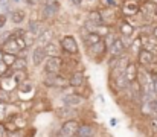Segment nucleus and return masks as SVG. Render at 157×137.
<instances>
[{"label": "nucleus", "mask_w": 157, "mask_h": 137, "mask_svg": "<svg viewBox=\"0 0 157 137\" xmlns=\"http://www.w3.org/2000/svg\"><path fill=\"white\" fill-rule=\"evenodd\" d=\"M110 82L116 89V91H125L128 89V84H130L127 81L125 72L124 70H119L116 67H111L110 69Z\"/></svg>", "instance_id": "obj_1"}, {"label": "nucleus", "mask_w": 157, "mask_h": 137, "mask_svg": "<svg viewBox=\"0 0 157 137\" xmlns=\"http://www.w3.org/2000/svg\"><path fill=\"white\" fill-rule=\"evenodd\" d=\"M43 84L51 89H64L69 86V78L63 73H44Z\"/></svg>", "instance_id": "obj_2"}, {"label": "nucleus", "mask_w": 157, "mask_h": 137, "mask_svg": "<svg viewBox=\"0 0 157 137\" xmlns=\"http://www.w3.org/2000/svg\"><path fill=\"white\" fill-rule=\"evenodd\" d=\"M86 52H87V55H89L92 59H95V61L101 63L105 56L108 55V47H107L104 38H102L101 41H98V43H95V44L86 47Z\"/></svg>", "instance_id": "obj_3"}, {"label": "nucleus", "mask_w": 157, "mask_h": 137, "mask_svg": "<svg viewBox=\"0 0 157 137\" xmlns=\"http://www.w3.org/2000/svg\"><path fill=\"white\" fill-rule=\"evenodd\" d=\"M140 6H142V3L137 2V0H124L121 8H119V12L125 18L136 17V15L140 14Z\"/></svg>", "instance_id": "obj_4"}, {"label": "nucleus", "mask_w": 157, "mask_h": 137, "mask_svg": "<svg viewBox=\"0 0 157 137\" xmlns=\"http://www.w3.org/2000/svg\"><path fill=\"white\" fill-rule=\"evenodd\" d=\"M59 44L64 53L67 55H78L79 53V46H78V40L75 38V35L72 34H66L59 38Z\"/></svg>", "instance_id": "obj_5"}, {"label": "nucleus", "mask_w": 157, "mask_h": 137, "mask_svg": "<svg viewBox=\"0 0 157 137\" xmlns=\"http://www.w3.org/2000/svg\"><path fill=\"white\" fill-rule=\"evenodd\" d=\"M78 127H79V122L75 117H70V119L64 120L61 124L59 131H58V137H75Z\"/></svg>", "instance_id": "obj_6"}, {"label": "nucleus", "mask_w": 157, "mask_h": 137, "mask_svg": "<svg viewBox=\"0 0 157 137\" xmlns=\"http://www.w3.org/2000/svg\"><path fill=\"white\" fill-rule=\"evenodd\" d=\"M59 9H61V5H59V2H58V0H51V2L44 3V6H43V9H41L43 20H44V21L53 20V18L58 15Z\"/></svg>", "instance_id": "obj_7"}, {"label": "nucleus", "mask_w": 157, "mask_h": 137, "mask_svg": "<svg viewBox=\"0 0 157 137\" xmlns=\"http://www.w3.org/2000/svg\"><path fill=\"white\" fill-rule=\"evenodd\" d=\"M156 61H157V53H153V52H150V50H147V49H144V47L139 50V53H137V64H139L140 67L148 69V67L153 66Z\"/></svg>", "instance_id": "obj_8"}, {"label": "nucleus", "mask_w": 157, "mask_h": 137, "mask_svg": "<svg viewBox=\"0 0 157 137\" xmlns=\"http://www.w3.org/2000/svg\"><path fill=\"white\" fill-rule=\"evenodd\" d=\"M43 67H44V73H61L63 72V58L48 56Z\"/></svg>", "instance_id": "obj_9"}, {"label": "nucleus", "mask_w": 157, "mask_h": 137, "mask_svg": "<svg viewBox=\"0 0 157 137\" xmlns=\"http://www.w3.org/2000/svg\"><path fill=\"white\" fill-rule=\"evenodd\" d=\"M61 101H63V104H64L66 107H69V108H78V107H81L82 104H86V97L81 96L79 93H75V91L64 94V96L61 97Z\"/></svg>", "instance_id": "obj_10"}, {"label": "nucleus", "mask_w": 157, "mask_h": 137, "mask_svg": "<svg viewBox=\"0 0 157 137\" xmlns=\"http://www.w3.org/2000/svg\"><path fill=\"white\" fill-rule=\"evenodd\" d=\"M127 49H128V47L125 44L124 38H122V37H116L114 41L111 43V46L108 47V56H110V58H117V56L124 55V53L127 52Z\"/></svg>", "instance_id": "obj_11"}, {"label": "nucleus", "mask_w": 157, "mask_h": 137, "mask_svg": "<svg viewBox=\"0 0 157 137\" xmlns=\"http://www.w3.org/2000/svg\"><path fill=\"white\" fill-rule=\"evenodd\" d=\"M117 32L121 34V37L128 38V37H133V35H134L136 26H134L131 21H128L125 17H122V18L117 21Z\"/></svg>", "instance_id": "obj_12"}, {"label": "nucleus", "mask_w": 157, "mask_h": 137, "mask_svg": "<svg viewBox=\"0 0 157 137\" xmlns=\"http://www.w3.org/2000/svg\"><path fill=\"white\" fill-rule=\"evenodd\" d=\"M140 41H142V47L153 52V53H157V38L154 37L153 32H142L140 35Z\"/></svg>", "instance_id": "obj_13"}, {"label": "nucleus", "mask_w": 157, "mask_h": 137, "mask_svg": "<svg viewBox=\"0 0 157 137\" xmlns=\"http://www.w3.org/2000/svg\"><path fill=\"white\" fill-rule=\"evenodd\" d=\"M0 50H2V52H8V53H15V55H18V53L21 52V49H20V46L17 43V40H15L12 35H9L8 38H5V40L2 41Z\"/></svg>", "instance_id": "obj_14"}, {"label": "nucleus", "mask_w": 157, "mask_h": 137, "mask_svg": "<svg viewBox=\"0 0 157 137\" xmlns=\"http://www.w3.org/2000/svg\"><path fill=\"white\" fill-rule=\"evenodd\" d=\"M17 93H18V97L20 99H25V94H28V99H32L34 97V93H35V86L32 84V81L25 79L23 82L18 84Z\"/></svg>", "instance_id": "obj_15"}, {"label": "nucleus", "mask_w": 157, "mask_h": 137, "mask_svg": "<svg viewBox=\"0 0 157 137\" xmlns=\"http://www.w3.org/2000/svg\"><path fill=\"white\" fill-rule=\"evenodd\" d=\"M86 82H87V78H86V73H84L82 70L72 72L70 76H69V87L79 89V87H84Z\"/></svg>", "instance_id": "obj_16"}, {"label": "nucleus", "mask_w": 157, "mask_h": 137, "mask_svg": "<svg viewBox=\"0 0 157 137\" xmlns=\"http://www.w3.org/2000/svg\"><path fill=\"white\" fill-rule=\"evenodd\" d=\"M81 38H82V43H84L86 47H89V46L95 44V43H98V41L102 40V37H101L98 32H95V31H87L84 26H82V29H81Z\"/></svg>", "instance_id": "obj_17"}, {"label": "nucleus", "mask_w": 157, "mask_h": 137, "mask_svg": "<svg viewBox=\"0 0 157 137\" xmlns=\"http://www.w3.org/2000/svg\"><path fill=\"white\" fill-rule=\"evenodd\" d=\"M140 114L144 117H151L157 114V99H153V101H142L140 102Z\"/></svg>", "instance_id": "obj_18"}, {"label": "nucleus", "mask_w": 157, "mask_h": 137, "mask_svg": "<svg viewBox=\"0 0 157 137\" xmlns=\"http://www.w3.org/2000/svg\"><path fill=\"white\" fill-rule=\"evenodd\" d=\"M52 40H55V31L51 29V28H46V29L35 38V46L44 47L46 44H49Z\"/></svg>", "instance_id": "obj_19"}, {"label": "nucleus", "mask_w": 157, "mask_h": 137, "mask_svg": "<svg viewBox=\"0 0 157 137\" xmlns=\"http://www.w3.org/2000/svg\"><path fill=\"white\" fill-rule=\"evenodd\" d=\"M48 55H46V50L44 47H40V46H35L34 50H32V55H31V59H32V64L35 67H40L41 64H44Z\"/></svg>", "instance_id": "obj_20"}, {"label": "nucleus", "mask_w": 157, "mask_h": 137, "mask_svg": "<svg viewBox=\"0 0 157 137\" xmlns=\"http://www.w3.org/2000/svg\"><path fill=\"white\" fill-rule=\"evenodd\" d=\"M96 136V127L93 124H79L75 137H95Z\"/></svg>", "instance_id": "obj_21"}, {"label": "nucleus", "mask_w": 157, "mask_h": 137, "mask_svg": "<svg viewBox=\"0 0 157 137\" xmlns=\"http://www.w3.org/2000/svg\"><path fill=\"white\" fill-rule=\"evenodd\" d=\"M86 20H87V21H90V23H93L95 26L105 25L104 23V17H102V11H101V9H96V8H93V9L87 11V14H86Z\"/></svg>", "instance_id": "obj_22"}, {"label": "nucleus", "mask_w": 157, "mask_h": 137, "mask_svg": "<svg viewBox=\"0 0 157 137\" xmlns=\"http://www.w3.org/2000/svg\"><path fill=\"white\" fill-rule=\"evenodd\" d=\"M8 17H9V21L12 23V25H21V23H25V20H26V11L25 9H20V8H14L9 14H8Z\"/></svg>", "instance_id": "obj_23"}, {"label": "nucleus", "mask_w": 157, "mask_h": 137, "mask_svg": "<svg viewBox=\"0 0 157 137\" xmlns=\"http://www.w3.org/2000/svg\"><path fill=\"white\" fill-rule=\"evenodd\" d=\"M137 73H139V64L134 61H130L128 66L125 67V76L128 82H134L137 81Z\"/></svg>", "instance_id": "obj_24"}, {"label": "nucleus", "mask_w": 157, "mask_h": 137, "mask_svg": "<svg viewBox=\"0 0 157 137\" xmlns=\"http://www.w3.org/2000/svg\"><path fill=\"white\" fill-rule=\"evenodd\" d=\"M48 26L43 23V21H38V20H31V21H28V26H26V31H29L32 35H35V37H38L44 29H46Z\"/></svg>", "instance_id": "obj_25"}, {"label": "nucleus", "mask_w": 157, "mask_h": 137, "mask_svg": "<svg viewBox=\"0 0 157 137\" xmlns=\"http://www.w3.org/2000/svg\"><path fill=\"white\" fill-rule=\"evenodd\" d=\"M44 50H46L48 56H61V52H63L59 41H56V40H52L49 44L44 46Z\"/></svg>", "instance_id": "obj_26"}, {"label": "nucleus", "mask_w": 157, "mask_h": 137, "mask_svg": "<svg viewBox=\"0 0 157 137\" xmlns=\"http://www.w3.org/2000/svg\"><path fill=\"white\" fill-rule=\"evenodd\" d=\"M11 69H12L14 72H15V70H28V59H26V56L18 55L17 59L14 61V64L11 66Z\"/></svg>", "instance_id": "obj_27"}, {"label": "nucleus", "mask_w": 157, "mask_h": 137, "mask_svg": "<svg viewBox=\"0 0 157 137\" xmlns=\"http://www.w3.org/2000/svg\"><path fill=\"white\" fill-rule=\"evenodd\" d=\"M17 56L18 55H15V53H8V52H2V59H3V63L8 66V67H11L12 64H14V61L17 59Z\"/></svg>", "instance_id": "obj_28"}, {"label": "nucleus", "mask_w": 157, "mask_h": 137, "mask_svg": "<svg viewBox=\"0 0 157 137\" xmlns=\"http://www.w3.org/2000/svg\"><path fill=\"white\" fill-rule=\"evenodd\" d=\"M95 32H98V34H99V35L104 38L105 35L111 34V26H110V25H99V26H96Z\"/></svg>", "instance_id": "obj_29"}, {"label": "nucleus", "mask_w": 157, "mask_h": 137, "mask_svg": "<svg viewBox=\"0 0 157 137\" xmlns=\"http://www.w3.org/2000/svg\"><path fill=\"white\" fill-rule=\"evenodd\" d=\"M124 0H101V3L104 5V8H114L119 9Z\"/></svg>", "instance_id": "obj_30"}, {"label": "nucleus", "mask_w": 157, "mask_h": 137, "mask_svg": "<svg viewBox=\"0 0 157 137\" xmlns=\"http://www.w3.org/2000/svg\"><path fill=\"white\" fill-rule=\"evenodd\" d=\"M130 49H131V52H133V53H136V55L139 53V50L142 49V41H140V37H139V35H137V37H136V38L131 41Z\"/></svg>", "instance_id": "obj_31"}, {"label": "nucleus", "mask_w": 157, "mask_h": 137, "mask_svg": "<svg viewBox=\"0 0 157 137\" xmlns=\"http://www.w3.org/2000/svg\"><path fill=\"white\" fill-rule=\"evenodd\" d=\"M26 70H15L14 73H12V78L15 79V82L17 84H20V82H23L25 79H26Z\"/></svg>", "instance_id": "obj_32"}, {"label": "nucleus", "mask_w": 157, "mask_h": 137, "mask_svg": "<svg viewBox=\"0 0 157 137\" xmlns=\"http://www.w3.org/2000/svg\"><path fill=\"white\" fill-rule=\"evenodd\" d=\"M148 128L153 134H157V114L148 117Z\"/></svg>", "instance_id": "obj_33"}, {"label": "nucleus", "mask_w": 157, "mask_h": 137, "mask_svg": "<svg viewBox=\"0 0 157 137\" xmlns=\"http://www.w3.org/2000/svg\"><path fill=\"white\" fill-rule=\"evenodd\" d=\"M6 110H8V102H2L0 101V120H3V119L8 117Z\"/></svg>", "instance_id": "obj_34"}, {"label": "nucleus", "mask_w": 157, "mask_h": 137, "mask_svg": "<svg viewBox=\"0 0 157 137\" xmlns=\"http://www.w3.org/2000/svg\"><path fill=\"white\" fill-rule=\"evenodd\" d=\"M8 20H9L8 14H6V12H0V29H3V28L6 26Z\"/></svg>", "instance_id": "obj_35"}, {"label": "nucleus", "mask_w": 157, "mask_h": 137, "mask_svg": "<svg viewBox=\"0 0 157 137\" xmlns=\"http://www.w3.org/2000/svg\"><path fill=\"white\" fill-rule=\"evenodd\" d=\"M9 130H8V127H6V124H2L0 122V137H9Z\"/></svg>", "instance_id": "obj_36"}, {"label": "nucleus", "mask_w": 157, "mask_h": 137, "mask_svg": "<svg viewBox=\"0 0 157 137\" xmlns=\"http://www.w3.org/2000/svg\"><path fill=\"white\" fill-rule=\"evenodd\" d=\"M8 69H9V67H8V66H6V64L3 63V59H0V78H2V76L5 75V72H6Z\"/></svg>", "instance_id": "obj_37"}, {"label": "nucleus", "mask_w": 157, "mask_h": 137, "mask_svg": "<svg viewBox=\"0 0 157 137\" xmlns=\"http://www.w3.org/2000/svg\"><path fill=\"white\" fill-rule=\"evenodd\" d=\"M9 137H23V134H21L20 130H15V131H11L9 133Z\"/></svg>", "instance_id": "obj_38"}, {"label": "nucleus", "mask_w": 157, "mask_h": 137, "mask_svg": "<svg viewBox=\"0 0 157 137\" xmlns=\"http://www.w3.org/2000/svg\"><path fill=\"white\" fill-rule=\"evenodd\" d=\"M84 2H86V0H70V3H72L73 6H82Z\"/></svg>", "instance_id": "obj_39"}, {"label": "nucleus", "mask_w": 157, "mask_h": 137, "mask_svg": "<svg viewBox=\"0 0 157 137\" xmlns=\"http://www.w3.org/2000/svg\"><path fill=\"white\" fill-rule=\"evenodd\" d=\"M153 86H154V91L157 94V75H153Z\"/></svg>", "instance_id": "obj_40"}, {"label": "nucleus", "mask_w": 157, "mask_h": 137, "mask_svg": "<svg viewBox=\"0 0 157 137\" xmlns=\"http://www.w3.org/2000/svg\"><path fill=\"white\" fill-rule=\"evenodd\" d=\"M116 124H117V120H116L114 117H111V119H110V125H111V127H116Z\"/></svg>", "instance_id": "obj_41"}, {"label": "nucleus", "mask_w": 157, "mask_h": 137, "mask_svg": "<svg viewBox=\"0 0 157 137\" xmlns=\"http://www.w3.org/2000/svg\"><path fill=\"white\" fill-rule=\"evenodd\" d=\"M151 32L154 34V37H156V38H157V25H156V26H154V28H153V31H151Z\"/></svg>", "instance_id": "obj_42"}, {"label": "nucleus", "mask_w": 157, "mask_h": 137, "mask_svg": "<svg viewBox=\"0 0 157 137\" xmlns=\"http://www.w3.org/2000/svg\"><path fill=\"white\" fill-rule=\"evenodd\" d=\"M151 2H153V3H154V5L157 6V0H151Z\"/></svg>", "instance_id": "obj_43"}, {"label": "nucleus", "mask_w": 157, "mask_h": 137, "mask_svg": "<svg viewBox=\"0 0 157 137\" xmlns=\"http://www.w3.org/2000/svg\"><path fill=\"white\" fill-rule=\"evenodd\" d=\"M12 2H23V0H12Z\"/></svg>", "instance_id": "obj_44"}, {"label": "nucleus", "mask_w": 157, "mask_h": 137, "mask_svg": "<svg viewBox=\"0 0 157 137\" xmlns=\"http://www.w3.org/2000/svg\"><path fill=\"white\" fill-rule=\"evenodd\" d=\"M156 17H157V6H156Z\"/></svg>", "instance_id": "obj_45"}]
</instances>
